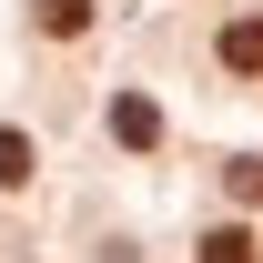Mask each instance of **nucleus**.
<instances>
[{"mask_svg":"<svg viewBox=\"0 0 263 263\" xmlns=\"http://www.w3.org/2000/svg\"><path fill=\"white\" fill-rule=\"evenodd\" d=\"M111 142H122V152H152V142H162V111H152L142 91H122L111 101Z\"/></svg>","mask_w":263,"mask_h":263,"instance_id":"obj_1","label":"nucleus"},{"mask_svg":"<svg viewBox=\"0 0 263 263\" xmlns=\"http://www.w3.org/2000/svg\"><path fill=\"white\" fill-rule=\"evenodd\" d=\"M223 71H233V81H263V21H253V10L223 21Z\"/></svg>","mask_w":263,"mask_h":263,"instance_id":"obj_2","label":"nucleus"},{"mask_svg":"<svg viewBox=\"0 0 263 263\" xmlns=\"http://www.w3.org/2000/svg\"><path fill=\"white\" fill-rule=\"evenodd\" d=\"M31 21H41L51 41H81V31H91V0H41Z\"/></svg>","mask_w":263,"mask_h":263,"instance_id":"obj_3","label":"nucleus"},{"mask_svg":"<svg viewBox=\"0 0 263 263\" xmlns=\"http://www.w3.org/2000/svg\"><path fill=\"white\" fill-rule=\"evenodd\" d=\"M202 263H263V243L243 223H223V233H202Z\"/></svg>","mask_w":263,"mask_h":263,"instance_id":"obj_4","label":"nucleus"},{"mask_svg":"<svg viewBox=\"0 0 263 263\" xmlns=\"http://www.w3.org/2000/svg\"><path fill=\"white\" fill-rule=\"evenodd\" d=\"M223 193L243 202V213H253V202H263V162H223Z\"/></svg>","mask_w":263,"mask_h":263,"instance_id":"obj_5","label":"nucleus"},{"mask_svg":"<svg viewBox=\"0 0 263 263\" xmlns=\"http://www.w3.org/2000/svg\"><path fill=\"white\" fill-rule=\"evenodd\" d=\"M0 182H10V193L31 182V142H21V132H0Z\"/></svg>","mask_w":263,"mask_h":263,"instance_id":"obj_6","label":"nucleus"}]
</instances>
